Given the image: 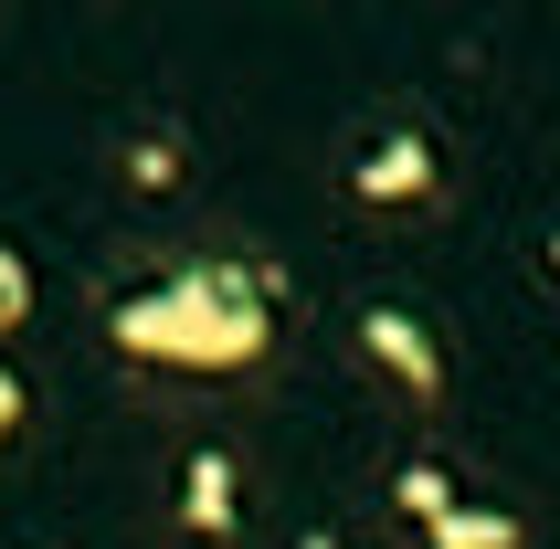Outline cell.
Wrapping results in <instances>:
<instances>
[{
	"instance_id": "obj_3",
	"label": "cell",
	"mask_w": 560,
	"mask_h": 549,
	"mask_svg": "<svg viewBox=\"0 0 560 549\" xmlns=\"http://www.w3.org/2000/svg\"><path fill=\"white\" fill-rule=\"evenodd\" d=\"M11 423H22V381L0 370V444H11Z\"/></svg>"
},
{
	"instance_id": "obj_1",
	"label": "cell",
	"mask_w": 560,
	"mask_h": 549,
	"mask_svg": "<svg viewBox=\"0 0 560 549\" xmlns=\"http://www.w3.org/2000/svg\"><path fill=\"white\" fill-rule=\"evenodd\" d=\"M117 328H127V349H159V360H201V370L254 360V349H265V317H254L233 285H170V296L127 306Z\"/></svg>"
},
{
	"instance_id": "obj_2",
	"label": "cell",
	"mask_w": 560,
	"mask_h": 549,
	"mask_svg": "<svg viewBox=\"0 0 560 549\" xmlns=\"http://www.w3.org/2000/svg\"><path fill=\"white\" fill-rule=\"evenodd\" d=\"M22 306H32V274L22 254H0V328H22Z\"/></svg>"
}]
</instances>
